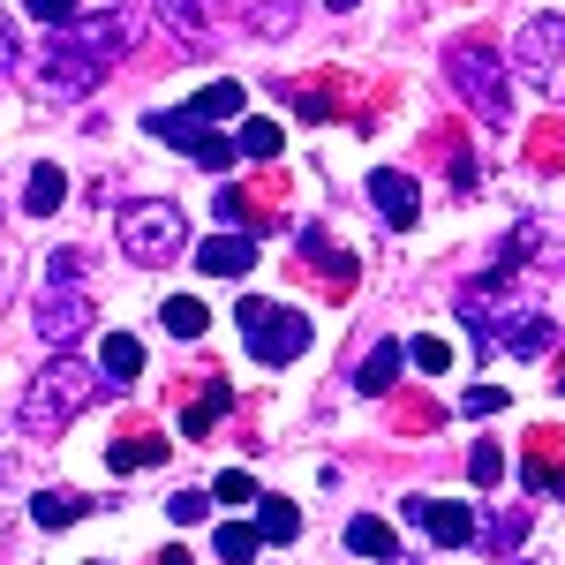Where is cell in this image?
Returning a JSON list of instances; mask_svg holds the SVG:
<instances>
[{
  "mask_svg": "<svg viewBox=\"0 0 565 565\" xmlns=\"http://www.w3.org/2000/svg\"><path fill=\"white\" fill-rule=\"evenodd\" d=\"M136 39V15L129 8H106V15H76L68 31H53L45 39V68L39 84L53 90V98H84L90 84H106V68L129 53Z\"/></svg>",
  "mask_w": 565,
  "mask_h": 565,
  "instance_id": "6da1fadb",
  "label": "cell"
},
{
  "mask_svg": "<svg viewBox=\"0 0 565 565\" xmlns=\"http://www.w3.org/2000/svg\"><path fill=\"white\" fill-rule=\"evenodd\" d=\"M98 385H106V377H98L90 362H76V354H53L39 377H31L23 407H15V423H23L31 437H53L61 423H76L90 399H98Z\"/></svg>",
  "mask_w": 565,
  "mask_h": 565,
  "instance_id": "7a4b0ae2",
  "label": "cell"
},
{
  "mask_svg": "<svg viewBox=\"0 0 565 565\" xmlns=\"http://www.w3.org/2000/svg\"><path fill=\"white\" fill-rule=\"evenodd\" d=\"M445 84L468 98V114H482V129L513 121V90H505V61L482 39H452L445 45Z\"/></svg>",
  "mask_w": 565,
  "mask_h": 565,
  "instance_id": "3957f363",
  "label": "cell"
},
{
  "mask_svg": "<svg viewBox=\"0 0 565 565\" xmlns=\"http://www.w3.org/2000/svg\"><path fill=\"white\" fill-rule=\"evenodd\" d=\"M114 226H121V249H129L143 271H159V264H174L181 249H189V212L167 204V196H136V204H121Z\"/></svg>",
  "mask_w": 565,
  "mask_h": 565,
  "instance_id": "277c9868",
  "label": "cell"
},
{
  "mask_svg": "<svg viewBox=\"0 0 565 565\" xmlns=\"http://www.w3.org/2000/svg\"><path fill=\"white\" fill-rule=\"evenodd\" d=\"M242 317V340H249V362H295V354L309 348V317L302 309H287V302H264V295H249V302L234 309Z\"/></svg>",
  "mask_w": 565,
  "mask_h": 565,
  "instance_id": "5b68a950",
  "label": "cell"
},
{
  "mask_svg": "<svg viewBox=\"0 0 565 565\" xmlns=\"http://www.w3.org/2000/svg\"><path fill=\"white\" fill-rule=\"evenodd\" d=\"M513 68L543 98H565V15H527L521 39H513Z\"/></svg>",
  "mask_w": 565,
  "mask_h": 565,
  "instance_id": "8992f818",
  "label": "cell"
},
{
  "mask_svg": "<svg viewBox=\"0 0 565 565\" xmlns=\"http://www.w3.org/2000/svg\"><path fill=\"white\" fill-rule=\"evenodd\" d=\"M399 513L423 527L430 543H445V551H468V543H476V505H460V498H423V490H415Z\"/></svg>",
  "mask_w": 565,
  "mask_h": 565,
  "instance_id": "52a82bcc",
  "label": "cell"
},
{
  "mask_svg": "<svg viewBox=\"0 0 565 565\" xmlns=\"http://www.w3.org/2000/svg\"><path fill=\"white\" fill-rule=\"evenodd\" d=\"M39 332H45V348L68 354V348L90 332V295H84V287H53V279H45V295H39Z\"/></svg>",
  "mask_w": 565,
  "mask_h": 565,
  "instance_id": "ba28073f",
  "label": "cell"
},
{
  "mask_svg": "<svg viewBox=\"0 0 565 565\" xmlns=\"http://www.w3.org/2000/svg\"><path fill=\"white\" fill-rule=\"evenodd\" d=\"M370 204H377V218H385V226H415V218H423V196H415V181L392 174V167H377V174H370Z\"/></svg>",
  "mask_w": 565,
  "mask_h": 565,
  "instance_id": "9c48e42d",
  "label": "cell"
},
{
  "mask_svg": "<svg viewBox=\"0 0 565 565\" xmlns=\"http://www.w3.org/2000/svg\"><path fill=\"white\" fill-rule=\"evenodd\" d=\"M196 264H204L212 279H242V271L257 264V234H234V226H226L212 242H196Z\"/></svg>",
  "mask_w": 565,
  "mask_h": 565,
  "instance_id": "30bf717a",
  "label": "cell"
},
{
  "mask_svg": "<svg viewBox=\"0 0 565 565\" xmlns=\"http://www.w3.org/2000/svg\"><path fill=\"white\" fill-rule=\"evenodd\" d=\"M399 370H407V348H399V340H377V348L354 362V392H370V399H377V392L399 385Z\"/></svg>",
  "mask_w": 565,
  "mask_h": 565,
  "instance_id": "8fae6325",
  "label": "cell"
},
{
  "mask_svg": "<svg viewBox=\"0 0 565 565\" xmlns=\"http://www.w3.org/2000/svg\"><path fill=\"white\" fill-rule=\"evenodd\" d=\"M98 377H106V385H136V377H143V340H136V332H106Z\"/></svg>",
  "mask_w": 565,
  "mask_h": 565,
  "instance_id": "7c38bea8",
  "label": "cell"
},
{
  "mask_svg": "<svg viewBox=\"0 0 565 565\" xmlns=\"http://www.w3.org/2000/svg\"><path fill=\"white\" fill-rule=\"evenodd\" d=\"M159 460H167V437H159V430H143V437H114V452H106V468H114V476L159 468Z\"/></svg>",
  "mask_w": 565,
  "mask_h": 565,
  "instance_id": "4fadbf2b",
  "label": "cell"
},
{
  "mask_svg": "<svg viewBox=\"0 0 565 565\" xmlns=\"http://www.w3.org/2000/svg\"><path fill=\"white\" fill-rule=\"evenodd\" d=\"M226 407H234V385H226V377H212V385L196 392V407L181 415V437H212V430H218V415H226Z\"/></svg>",
  "mask_w": 565,
  "mask_h": 565,
  "instance_id": "5bb4252c",
  "label": "cell"
},
{
  "mask_svg": "<svg viewBox=\"0 0 565 565\" xmlns=\"http://www.w3.org/2000/svg\"><path fill=\"white\" fill-rule=\"evenodd\" d=\"M295 257L317 264V271H324V279H340V287L354 279V257H348V249H332V234H317V226H309L302 242H295Z\"/></svg>",
  "mask_w": 565,
  "mask_h": 565,
  "instance_id": "9a60e30c",
  "label": "cell"
},
{
  "mask_svg": "<svg viewBox=\"0 0 565 565\" xmlns=\"http://www.w3.org/2000/svg\"><path fill=\"white\" fill-rule=\"evenodd\" d=\"M348 551H354V558H377V565H399V543H392V527H385V521H370V513H362V521H348Z\"/></svg>",
  "mask_w": 565,
  "mask_h": 565,
  "instance_id": "2e32d148",
  "label": "cell"
},
{
  "mask_svg": "<svg viewBox=\"0 0 565 565\" xmlns=\"http://www.w3.org/2000/svg\"><path fill=\"white\" fill-rule=\"evenodd\" d=\"M257 535L264 543H295L302 535V505L295 498H257Z\"/></svg>",
  "mask_w": 565,
  "mask_h": 565,
  "instance_id": "e0dca14e",
  "label": "cell"
},
{
  "mask_svg": "<svg viewBox=\"0 0 565 565\" xmlns=\"http://www.w3.org/2000/svg\"><path fill=\"white\" fill-rule=\"evenodd\" d=\"M218 8H226V0H159V15L174 23L181 39H204V31L218 23Z\"/></svg>",
  "mask_w": 565,
  "mask_h": 565,
  "instance_id": "ac0fdd59",
  "label": "cell"
},
{
  "mask_svg": "<svg viewBox=\"0 0 565 565\" xmlns=\"http://www.w3.org/2000/svg\"><path fill=\"white\" fill-rule=\"evenodd\" d=\"M61 196H68V174H61V167H31L23 212H31V218H53V212H61Z\"/></svg>",
  "mask_w": 565,
  "mask_h": 565,
  "instance_id": "d6986e66",
  "label": "cell"
},
{
  "mask_svg": "<svg viewBox=\"0 0 565 565\" xmlns=\"http://www.w3.org/2000/svg\"><path fill=\"white\" fill-rule=\"evenodd\" d=\"M181 114H189L196 129H204V121H226V114H242V84H204Z\"/></svg>",
  "mask_w": 565,
  "mask_h": 565,
  "instance_id": "ffe728a7",
  "label": "cell"
},
{
  "mask_svg": "<svg viewBox=\"0 0 565 565\" xmlns=\"http://www.w3.org/2000/svg\"><path fill=\"white\" fill-rule=\"evenodd\" d=\"M90 513V498H76V490H39L31 498V521L39 527H68V521H84Z\"/></svg>",
  "mask_w": 565,
  "mask_h": 565,
  "instance_id": "44dd1931",
  "label": "cell"
},
{
  "mask_svg": "<svg viewBox=\"0 0 565 565\" xmlns=\"http://www.w3.org/2000/svg\"><path fill=\"white\" fill-rule=\"evenodd\" d=\"M159 324H167L174 340H204L212 309H204V302H189V295H174V302H159Z\"/></svg>",
  "mask_w": 565,
  "mask_h": 565,
  "instance_id": "7402d4cb",
  "label": "cell"
},
{
  "mask_svg": "<svg viewBox=\"0 0 565 565\" xmlns=\"http://www.w3.org/2000/svg\"><path fill=\"white\" fill-rule=\"evenodd\" d=\"M212 543H218V558H226V565H249V558H257V551H264L257 521H226V527H218V535H212Z\"/></svg>",
  "mask_w": 565,
  "mask_h": 565,
  "instance_id": "603a6c76",
  "label": "cell"
},
{
  "mask_svg": "<svg viewBox=\"0 0 565 565\" xmlns=\"http://www.w3.org/2000/svg\"><path fill=\"white\" fill-rule=\"evenodd\" d=\"M234 143H242V159H264V167H271V159H279V143H287V129H279V121H242Z\"/></svg>",
  "mask_w": 565,
  "mask_h": 565,
  "instance_id": "cb8c5ba5",
  "label": "cell"
},
{
  "mask_svg": "<svg viewBox=\"0 0 565 565\" xmlns=\"http://www.w3.org/2000/svg\"><path fill=\"white\" fill-rule=\"evenodd\" d=\"M407 362H415L423 377H437V370H452V348H445L437 332H423V340H407Z\"/></svg>",
  "mask_w": 565,
  "mask_h": 565,
  "instance_id": "d4e9b609",
  "label": "cell"
},
{
  "mask_svg": "<svg viewBox=\"0 0 565 565\" xmlns=\"http://www.w3.org/2000/svg\"><path fill=\"white\" fill-rule=\"evenodd\" d=\"M189 159H196V167H204V174H226V167H234V159H242V143H234V136H204V143H196V151H189Z\"/></svg>",
  "mask_w": 565,
  "mask_h": 565,
  "instance_id": "484cf974",
  "label": "cell"
},
{
  "mask_svg": "<svg viewBox=\"0 0 565 565\" xmlns=\"http://www.w3.org/2000/svg\"><path fill=\"white\" fill-rule=\"evenodd\" d=\"M212 498H218V505H257L264 490H257V476H242V468H226V476L212 482Z\"/></svg>",
  "mask_w": 565,
  "mask_h": 565,
  "instance_id": "4316f807",
  "label": "cell"
},
{
  "mask_svg": "<svg viewBox=\"0 0 565 565\" xmlns=\"http://www.w3.org/2000/svg\"><path fill=\"white\" fill-rule=\"evenodd\" d=\"M521 535H527V521H521V513H498V521H490V543H482V551L513 558V551H521Z\"/></svg>",
  "mask_w": 565,
  "mask_h": 565,
  "instance_id": "83f0119b",
  "label": "cell"
},
{
  "mask_svg": "<svg viewBox=\"0 0 565 565\" xmlns=\"http://www.w3.org/2000/svg\"><path fill=\"white\" fill-rule=\"evenodd\" d=\"M468 476H476V482H498V476H505V452H498L490 437H482L476 452H468Z\"/></svg>",
  "mask_w": 565,
  "mask_h": 565,
  "instance_id": "f1b7e54d",
  "label": "cell"
},
{
  "mask_svg": "<svg viewBox=\"0 0 565 565\" xmlns=\"http://www.w3.org/2000/svg\"><path fill=\"white\" fill-rule=\"evenodd\" d=\"M167 513H174L181 527H189V521H204V513H212V490H174V505H167Z\"/></svg>",
  "mask_w": 565,
  "mask_h": 565,
  "instance_id": "f546056e",
  "label": "cell"
},
{
  "mask_svg": "<svg viewBox=\"0 0 565 565\" xmlns=\"http://www.w3.org/2000/svg\"><path fill=\"white\" fill-rule=\"evenodd\" d=\"M460 415H476V423H482V415H505V392H498V385H476L468 399H460Z\"/></svg>",
  "mask_w": 565,
  "mask_h": 565,
  "instance_id": "4dcf8cb0",
  "label": "cell"
},
{
  "mask_svg": "<svg viewBox=\"0 0 565 565\" xmlns=\"http://www.w3.org/2000/svg\"><path fill=\"white\" fill-rule=\"evenodd\" d=\"M31 15H39V23H53V31H68L84 8H76V0H31Z\"/></svg>",
  "mask_w": 565,
  "mask_h": 565,
  "instance_id": "1f68e13d",
  "label": "cell"
},
{
  "mask_svg": "<svg viewBox=\"0 0 565 565\" xmlns=\"http://www.w3.org/2000/svg\"><path fill=\"white\" fill-rule=\"evenodd\" d=\"M249 23H257V31H287V23H295V8H257Z\"/></svg>",
  "mask_w": 565,
  "mask_h": 565,
  "instance_id": "d6a6232c",
  "label": "cell"
},
{
  "mask_svg": "<svg viewBox=\"0 0 565 565\" xmlns=\"http://www.w3.org/2000/svg\"><path fill=\"white\" fill-rule=\"evenodd\" d=\"M15 61H23V53H15V31H8V15H0V76H8Z\"/></svg>",
  "mask_w": 565,
  "mask_h": 565,
  "instance_id": "836d02e7",
  "label": "cell"
},
{
  "mask_svg": "<svg viewBox=\"0 0 565 565\" xmlns=\"http://www.w3.org/2000/svg\"><path fill=\"white\" fill-rule=\"evenodd\" d=\"M159 565H189V551H167V558H159Z\"/></svg>",
  "mask_w": 565,
  "mask_h": 565,
  "instance_id": "e575fe53",
  "label": "cell"
},
{
  "mask_svg": "<svg viewBox=\"0 0 565 565\" xmlns=\"http://www.w3.org/2000/svg\"><path fill=\"white\" fill-rule=\"evenodd\" d=\"M332 8H362V0H332Z\"/></svg>",
  "mask_w": 565,
  "mask_h": 565,
  "instance_id": "d590c367",
  "label": "cell"
},
{
  "mask_svg": "<svg viewBox=\"0 0 565 565\" xmlns=\"http://www.w3.org/2000/svg\"><path fill=\"white\" fill-rule=\"evenodd\" d=\"M558 392H565V370H558Z\"/></svg>",
  "mask_w": 565,
  "mask_h": 565,
  "instance_id": "8d00e7d4",
  "label": "cell"
}]
</instances>
